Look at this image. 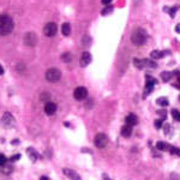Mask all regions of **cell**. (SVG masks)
<instances>
[{"label":"cell","mask_w":180,"mask_h":180,"mask_svg":"<svg viewBox=\"0 0 180 180\" xmlns=\"http://www.w3.org/2000/svg\"><path fill=\"white\" fill-rule=\"evenodd\" d=\"M166 54V52H162V50H152L150 53V57L152 59H162Z\"/></svg>","instance_id":"14"},{"label":"cell","mask_w":180,"mask_h":180,"mask_svg":"<svg viewBox=\"0 0 180 180\" xmlns=\"http://www.w3.org/2000/svg\"><path fill=\"white\" fill-rule=\"evenodd\" d=\"M37 42V37L34 33H28L24 36V43L27 46H35Z\"/></svg>","instance_id":"8"},{"label":"cell","mask_w":180,"mask_h":180,"mask_svg":"<svg viewBox=\"0 0 180 180\" xmlns=\"http://www.w3.org/2000/svg\"><path fill=\"white\" fill-rule=\"evenodd\" d=\"M61 60H63L64 63H70V61L72 60V55H71V53L66 52V53H64V54H61Z\"/></svg>","instance_id":"22"},{"label":"cell","mask_w":180,"mask_h":180,"mask_svg":"<svg viewBox=\"0 0 180 180\" xmlns=\"http://www.w3.org/2000/svg\"><path fill=\"white\" fill-rule=\"evenodd\" d=\"M60 78H61V72H60V70H58V68H55V67H52V68L47 70V72H46V79H47L48 82L55 83V82H58Z\"/></svg>","instance_id":"3"},{"label":"cell","mask_w":180,"mask_h":180,"mask_svg":"<svg viewBox=\"0 0 180 180\" xmlns=\"http://www.w3.org/2000/svg\"><path fill=\"white\" fill-rule=\"evenodd\" d=\"M175 31L180 34V23L179 24H177V27H175Z\"/></svg>","instance_id":"34"},{"label":"cell","mask_w":180,"mask_h":180,"mask_svg":"<svg viewBox=\"0 0 180 180\" xmlns=\"http://www.w3.org/2000/svg\"><path fill=\"white\" fill-rule=\"evenodd\" d=\"M164 10L169 12V15H171V17H172V18H174V15H175V11L178 10V6H173L172 9H164Z\"/></svg>","instance_id":"25"},{"label":"cell","mask_w":180,"mask_h":180,"mask_svg":"<svg viewBox=\"0 0 180 180\" xmlns=\"http://www.w3.org/2000/svg\"><path fill=\"white\" fill-rule=\"evenodd\" d=\"M57 31H58V27H57V24L53 23V22L47 23V24L45 25V28H43V34H45L47 37L54 36V35L57 34Z\"/></svg>","instance_id":"6"},{"label":"cell","mask_w":180,"mask_h":180,"mask_svg":"<svg viewBox=\"0 0 180 180\" xmlns=\"http://www.w3.org/2000/svg\"><path fill=\"white\" fill-rule=\"evenodd\" d=\"M101 2H102L103 5H109V4L112 2V0H101Z\"/></svg>","instance_id":"33"},{"label":"cell","mask_w":180,"mask_h":180,"mask_svg":"<svg viewBox=\"0 0 180 180\" xmlns=\"http://www.w3.org/2000/svg\"><path fill=\"white\" fill-rule=\"evenodd\" d=\"M108 137H107V134H105V133H98L97 136L95 137V139H94V143H95V145L100 149H102V148H105L107 144H108Z\"/></svg>","instance_id":"5"},{"label":"cell","mask_w":180,"mask_h":180,"mask_svg":"<svg viewBox=\"0 0 180 180\" xmlns=\"http://www.w3.org/2000/svg\"><path fill=\"white\" fill-rule=\"evenodd\" d=\"M172 77H173V73H172V72L164 71V72L161 73V78H162V81H163V82H169V81L172 79Z\"/></svg>","instance_id":"18"},{"label":"cell","mask_w":180,"mask_h":180,"mask_svg":"<svg viewBox=\"0 0 180 180\" xmlns=\"http://www.w3.org/2000/svg\"><path fill=\"white\" fill-rule=\"evenodd\" d=\"M27 151H28V154H29V157L33 160L34 162L39 159V154H37V151H36L34 148H28V149H27Z\"/></svg>","instance_id":"16"},{"label":"cell","mask_w":180,"mask_h":180,"mask_svg":"<svg viewBox=\"0 0 180 180\" xmlns=\"http://www.w3.org/2000/svg\"><path fill=\"white\" fill-rule=\"evenodd\" d=\"M145 66L147 67H150V68H155L156 67V64L154 63V61H151V60H148V59H145Z\"/></svg>","instance_id":"26"},{"label":"cell","mask_w":180,"mask_h":180,"mask_svg":"<svg viewBox=\"0 0 180 180\" xmlns=\"http://www.w3.org/2000/svg\"><path fill=\"white\" fill-rule=\"evenodd\" d=\"M0 75H4V67L0 65Z\"/></svg>","instance_id":"35"},{"label":"cell","mask_w":180,"mask_h":180,"mask_svg":"<svg viewBox=\"0 0 180 180\" xmlns=\"http://www.w3.org/2000/svg\"><path fill=\"white\" fill-rule=\"evenodd\" d=\"M161 126H162V119L156 120V121H155V127H156V129H161Z\"/></svg>","instance_id":"30"},{"label":"cell","mask_w":180,"mask_h":180,"mask_svg":"<svg viewBox=\"0 0 180 180\" xmlns=\"http://www.w3.org/2000/svg\"><path fill=\"white\" fill-rule=\"evenodd\" d=\"M15 23L9 15H0V36H7L13 31Z\"/></svg>","instance_id":"1"},{"label":"cell","mask_w":180,"mask_h":180,"mask_svg":"<svg viewBox=\"0 0 180 180\" xmlns=\"http://www.w3.org/2000/svg\"><path fill=\"white\" fill-rule=\"evenodd\" d=\"M64 174L66 177H68L71 180H82L81 177L78 175L77 172H75L73 169H68V168H64Z\"/></svg>","instance_id":"11"},{"label":"cell","mask_w":180,"mask_h":180,"mask_svg":"<svg viewBox=\"0 0 180 180\" xmlns=\"http://www.w3.org/2000/svg\"><path fill=\"white\" fill-rule=\"evenodd\" d=\"M19 157H20V155H19V154H18V155H15L13 157H11V159H10V161H11V162H13V161H16V160H18Z\"/></svg>","instance_id":"32"},{"label":"cell","mask_w":180,"mask_h":180,"mask_svg":"<svg viewBox=\"0 0 180 180\" xmlns=\"http://www.w3.org/2000/svg\"><path fill=\"white\" fill-rule=\"evenodd\" d=\"M45 112H46L47 115H53L57 112V105L54 102H50V101L46 102V105H45Z\"/></svg>","instance_id":"10"},{"label":"cell","mask_w":180,"mask_h":180,"mask_svg":"<svg viewBox=\"0 0 180 180\" xmlns=\"http://www.w3.org/2000/svg\"><path fill=\"white\" fill-rule=\"evenodd\" d=\"M6 161H7L6 156H5L4 154H0V167H2L4 164L6 163Z\"/></svg>","instance_id":"29"},{"label":"cell","mask_w":180,"mask_h":180,"mask_svg":"<svg viewBox=\"0 0 180 180\" xmlns=\"http://www.w3.org/2000/svg\"><path fill=\"white\" fill-rule=\"evenodd\" d=\"M0 123H1V125H2L5 129H11V127H13V126H15L16 120H15L13 115L11 114V113L6 112V113H4V115L1 116Z\"/></svg>","instance_id":"4"},{"label":"cell","mask_w":180,"mask_h":180,"mask_svg":"<svg viewBox=\"0 0 180 180\" xmlns=\"http://www.w3.org/2000/svg\"><path fill=\"white\" fill-rule=\"evenodd\" d=\"M132 133V126L130 125H125V126H123L121 127V134H123V137H125V138H127V137H130Z\"/></svg>","instance_id":"13"},{"label":"cell","mask_w":180,"mask_h":180,"mask_svg":"<svg viewBox=\"0 0 180 180\" xmlns=\"http://www.w3.org/2000/svg\"><path fill=\"white\" fill-rule=\"evenodd\" d=\"M133 64L134 66L137 67V68H139V70H142V68H144V67H147L145 66V59H133Z\"/></svg>","instance_id":"15"},{"label":"cell","mask_w":180,"mask_h":180,"mask_svg":"<svg viewBox=\"0 0 180 180\" xmlns=\"http://www.w3.org/2000/svg\"><path fill=\"white\" fill-rule=\"evenodd\" d=\"M126 124L127 125H130V126H134V125H137V123H138V118H137V115L133 114V113H130V114L126 116Z\"/></svg>","instance_id":"12"},{"label":"cell","mask_w":180,"mask_h":180,"mask_svg":"<svg viewBox=\"0 0 180 180\" xmlns=\"http://www.w3.org/2000/svg\"><path fill=\"white\" fill-rule=\"evenodd\" d=\"M112 11H113V6H111V5H109V6H107V7L102 11V15H103V16H106L107 13H109V12H112Z\"/></svg>","instance_id":"28"},{"label":"cell","mask_w":180,"mask_h":180,"mask_svg":"<svg viewBox=\"0 0 180 180\" xmlns=\"http://www.w3.org/2000/svg\"><path fill=\"white\" fill-rule=\"evenodd\" d=\"M105 180H111V179H105Z\"/></svg>","instance_id":"37"},{"label":"cell","mask_w":180,"mask_h":180,"mask_svg":"<svg viewBox=\"0 0 180 180\" xmlns=\"http://www.w3.org/2000/svg\"><path fill=\"white\" fill-rule=\"evenodd\" d=\"M91 61V54L89 52H84L81 55V59H79V64L82 67H86V66L90 64Z\"/></svg>","instance_id":"9"},{"label":"cell","mask_w":180,"mask_h":180,"mask_svg":"<svg viewBox=\"0 0 180 180\" xmlns=\"http://www.w3.org/2000/svg\"><path fill=\"white\" fill-rule=\"evenodd\" d=\"M156 103L159 105V106H161V107H166V106H168V98L167 97H160L157 98V101H156Z\"/></svg>","instance_id":"21"},{"label":"cell","mask_w":180,"mask_h":180,"mask_svg":"<svg viewBox=\"0 0 180 180\" xmlns=\"http://www.w3.org/2000/svg\"><path fill=\"white\" fill-rule=\"evenodd\" d=\"M147 39H148L147 31H145L144 29H142V28H138V29H136V30L132 33L131 41H132V43L136 45V46H142V45H144V43L147 42Z\"/></svg>","instance_id":"2"},{"label":"cell","mask_w":180,"mask_h":180,"mask_svg":"<svg viewBox=\"0 0 180 180\" xmlns=\"http://www.w3.org/2000/svg\"><path fill=\"white\" fill-rule=\"evenodd\" d=\"M40 180H49V179H48V178H46V177H42V178H41Z\"/></svg>","instance_id":"36"},{"label":"cell","mask_w":180,"mask_h":180,"mask_svg":"<svg viewBox=\"0 0 180 180\" xmlns=\"http://www.w3.org/2000/svg\"><path fill=\"white\" fill-rule=\"evenodd\" d=\"M172 116L175 121H180V112L178 109H172Z\"/></svg>","instance_id":"23"},{"label":"cell","mask_w":180,"mask_h":180,"mask_svg":"<svg viewBox=\"0 0 180 180\" xmlns=\"http://www.w3.org/2000/svg\"><path fill=\"white\" fill-rule=\"evenodd\" d=\"M157 114H160L161 116H162V119H164L166 115H167V113H166V111H157Z\"/></svg>","instance_id":"31"},{"label":"cell","mask_w":180,"mask_h":180,"mask_svg":"<svg viewBox=\"0 0 180 180\" xmlns=\"http://www.w3.org/2000/svg\"><path fill=\"white\" fill-rule=\"evenodd\" d=\"M61 33H63L64 36H68L71 34V25L68 23H64L61 25Z\"/></svg>","instance_id":"17"},{"label":"cell","mask_w":180,"mask_h":180,"mask_svg":"<svg viewBox=\"0 0 180 180\" xmlns=\"http://www.w3.org/2000/svg\"><path fill=\"white\" fill-rule=\"evenodd\" d=\"M49 94L48 93H42L41 94V96H40V98H41V101H46V102H48L49 101Z\"/></svg>","instance_id":"27"},{"label":"cell","mask_w":180,"mask_h":180,"mask_svg":"<svg viewBox=\"0 0 180 180\" xmlns=\"http://www.w3.org/2000/svg\"><path fill=\"white\" fill-rule=\"evenodd\" d=\"M167 150H168L171 154H173V155H178V156H180V149L179 148H175V147H173V145H169V144H168Z\"/></svg>","instance_id":"20"},{"label":"cell","mask_w":180,"mask_h":180,"mask_svg":"<svg viewBox=\"0 0 180 180\" xmlns=\"http://www.w3.org/2000/svg\"><path fill=\"white\" fill-rule=\"evenodd\" d=\"M156 148H157L159 150H167L168 144L164 143V142H157V143H156Z\"/></svg>","instance_id":"24"},{"label":"cell","mask_w":180,"mask_h":180,"mask_svg":"<svg viewBox=\"0 0 180 180\" xmlns=\"http://www.w3.org/2000/svg\"><path fill=\"white\" fill-rule=\"evenodd\" d=\"M12 163V162H11ZM11 163H5L1 168H2V172L5 173V174H10L12 171H13V167H12V164Z\"/></svg>","instance_id":"19"},{"label":"cell","mask_w":180,"mask_h":180,"mask_svg":"<svg viewBox=\"0 0 180 180\" xmlns=\"http://www.w3.org/2000/svg\"><path fill=\"white\" fill-rule=\"evenodd\" d=\"M73 96H75L76 100H78V101H83V100H85L86 96H88V90L84 86H78V88L75 89Z\"/></svg>","instance_id":"7"}]
</instances>
